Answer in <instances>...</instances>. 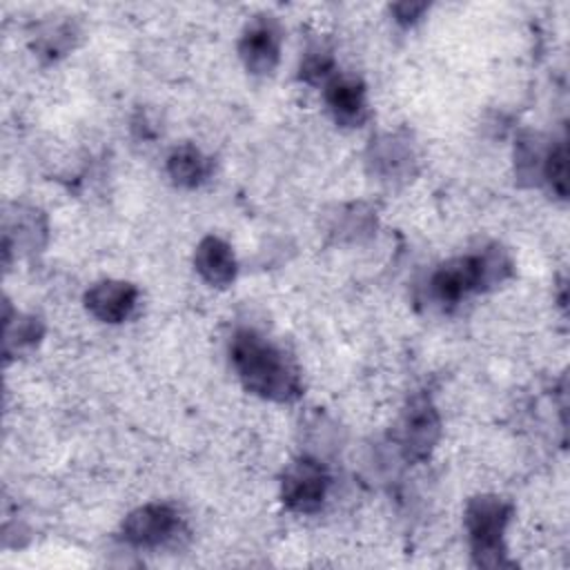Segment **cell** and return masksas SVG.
<instances>
[{
    "instance_id": "cell-10",
    "label": "cell",
    "mask_w": 570,
    "mask_h": 570,
    "mask_svg": "<svg viewBox=\"0 0 570 570\" xmlns=\"http://www.w3.org/2000/svg\"><path fill=\"white\" fill-rule=\"evenodd\" d=\"M194 265L198 269V274L216 287H225L234 281L236 276V258L232 247L220 240L218 236H205L198 247H196V256H194Z\"/></svg>"
},
{
    "instance_id": "cell-15",
    "label": "cell",
    "mask_w": 570,
    "mask_h": 570,
    "mask_svg": "<svg viewBox=\"0 0 570 570\" xmlns=\"http://www.w3.org/2000/svg\"><path fill=\"white\" fill-rule=\"evenodd\" d=\"M332 56L323 49H316V51H307V56L301 60V80L305 82H321L325 78H330L332 73Z\"/></svg>"
},
{
    "instance_id": "cell-16",
    "label": "cell",
    "mask_w": 570,
    "mask_h": 570,
    "mask_svg": "<svg viewBox=\"0 0 570 570\" xmlns=\"http://www.w3.org/2000/svg\"><path fill=\"white\" fill-rule=\"evenodd\" d=\"M425 9H428V4H425V2H401V4H394V7H392V11H394L396 20H399V22H403V24L414 22V20H416Z\"/></svg>"
},
{
    "instance_id": "cell-7",
    "label": "cell",
    "mask_w": 570,
    "mask_h": 570,
    "mask_svg": "<svg viewBox=\"0 0 570 570\" xmlns=\"http://www.w3.org/2000/svg\"><path fill=\"white\" fill-rule=\"evenodd\" d=\"M178 525V514L165 503H147L129 512L122 521V537L131 546L151 548L165 543Z\"/></svg>"
},
{
    "instance_id": "cell-4",
    "label": "cell",
    "mask_w": 570,
    "mask_h": 570,
    "mask_svg": "<svg viewBox=\"0 0 570 570\" xmlns=\"http://www.w3.org/2000/svg\"><path fill=\"white\" fill-rule=\"evenodd\" d=\"M330 476L325 468L316 459H298L294 461L283 476V501L294 512H316L327 494Z\"/></svg>"
},
{
    "instance_id": "cell-9",
    "label": "cell",
    "mask_w": 570,
    "mask_h": 570,
    "mask_svg": "<svg viewBox=\"0 0 570 570\" xmlns=\"http://www.w3.org/2000/svg\"><path fill=\"white\" fill-rule=\"evenodd\" d=\"M325 100L338 125L358 127L367 118L365 87L354 76H336L325 87Z\"/></svg>"
},
{
    "instance_id": "cell-6",
    "label": "cell",
    "mask_w": 570,
    "mask_h": 570,
    "mask_svg": "<svg viewBox=\"0 0 570 570\" xmlns=\"http://www.w3.org/2000/svg\"><path fill=\"white\" fill-rule=\"evenodd\" d=\"M238 53L247 71L256 76L272 73L281 56V31L269 16H258L240 36Z\"/></svg>"
},
{
    "instance_id": "cell-11",
    "label": "cell",
    "mask_w": 570,
    "mask_h": 570,
    "mask_svg": "<svg viewBox=\"0 0 570 570\" xmlns=\"http://www.w3.org/2000/svg\"><path fill=\"white\" fill-rule=\"evenodd\" d=\"M370 151H372L374 169L385 178H396L401 174H407L414 160L410 142L399 136H383L376 142L372 140Z\"/></svg>"
},
{
    "instance_id": "cell-8",
    "label": "cell",
    "mask_w": 570,
    "mask_h": 570,
    "mask_svg": "<svg viewBox=\"0 0 570 570\" xmlns=\"http://www.w3.org/2000/svg\"><path fill=\"white\" fill-rule=\"evenodd\" d=\"M138 292L125 281H100L85 294L87 309L102 323H120L136 307Z\"/></svg>"
},
{
    "instance_id": "cell-2",
    "label": "cell",
    "mask_w": 570,
    "mask_h": 570,
    "mask_svg": "<svg viewBox=\"0 0 570 570\" xmlns=\"http://www.w3.org/2000/svg\"><path fill=\"white\" fill-rule=\"evenodd\" d=\"M510 274V261L499 249L459 256L443 263L432 276V294L443 305H454L470 292L503 281Z\"/></svg>"
},
{
    "instance_id": "cell-3",
    "label": "cell",
    "mask_w": 570,
    "mask_h": 570,
    "mask_svg": "<svg viewBox=\"0 0 570 570\" xmlns=\"http://www.w3.org/2000/svg\"><path fill=\"white\" fill-rule=\"evenodd\" d=\"M510 503L494 494L470 499L465 508V525L470 534L472 557L479 566L499 568L505 563L503 532L510 521Z\"/></svg>"
},
{
    "instance_id": "cell-13",
    "label": "cell",
    "mask_w": 570,
    "mask_h": 570,
    "mask_svg": "<svg viewBox=\"0 0 570 570\" xmlns=\"http://www.w3.org/2000/svg\"><path fill=\"white\" fill-rule=\"evenodd\" d=\"M42 336V325L38 318H27V316H16V327L7 325L4 332V352L9 354L11 350H22V347H31L38 343V338Z\"/></svg>"
},
{
    "instance_id": "cell-14",
    "label": "cell",
    "mask_w": 570,
    "mask_h": 570,
    "mask_svg": "<svg viewBox=\"0 0 570 570\" xmlns=\"http://www.w3.org/2000/svg\"><path fill=\"white\" fill-rule=\"evenodd\" d=\"M543 176L559 196H566V176H568L566 142L552 145L550 151L543 156Z\"/></svg>"
},
{
    "instance_id": "cell-5",
    "label": "cell",
    "mask_w": 570,
    "mask_h": 570,
    "mask_svg": "<svg viewBox=\"0 0 570 570\" xmlns=\"http://www.w3.org/2000/svg\"><path fill=\"white\" fill-rule=\"evenodd\" d=\"M441 432V421L436 414V407L430 399L416 396L399 425V445L403 448V454L412 461H421L430 454Z\"/></svg>"
},
{
    "instance_id": "cell-12",
    "label": "cell",
    "mask_w": 570,
    "mask_h": 570,
    "mask_svg": "<svg viewBox=\"0 0 570 570\" xmlns=\"http://www.w3.org/2000/svg\"><path fill=\"white\" fill-rule=\"evenodd\" d=\"M167 174L180 187H196L207 178L209 160L194 145H180L167 158Z\"/></svg>"
},
{
    "instance_id": "cell-1",
    "label": "cell",
    "mask_w": 570,
    "mask_h": 570,
    "mask_svg": "<svg viewBox=\"0 0 570 570\" xmlns=\"http://www.w3.org/2000/svg\"><path fill=\"white\" fill-rule=\"evenodd\" d=\"M229 352L234 370L249 392L281 403L301 396L298 374L292 370L283 352L256 332H236Z\"/></svg>"
}]
</instances>
